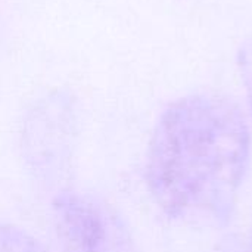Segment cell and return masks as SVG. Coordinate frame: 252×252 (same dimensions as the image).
Listing matches in <instances>:
<instances>
[{
    "label": "cell",
    "mask_w": 252,
    "mask_h": 252,
    "mask_svg": "<svg viewBox=\"0 0 252 252\" xmlns=\"http://www.w3.org/2000/svg\"><path fill=\"white\" fill-rule=\"evenodd\" d=\"M0 252H50L30 232L13 224L0 223Z\"/></svg>",
    "instance_id": "obj_4"
},
{
    "label": "cell",
    "mask_w": 252,
    "mask_h": 252,
    "mask_svg": "<svg viewBox=\"0 0 252 252\" xmlns=\"http://www.w3.org/2000/svg\"><path fill=\"white\" fill-rule=\"evenodd\" d=\"M50 214L59 252H139L126 220L96 195L62 189Z\"/></svg>",
    "instance_id": "obj_3"
},
{
    "label": "cell",
    "mask_w": 252,
    "mask_h": 252,
    "mask_svg": "<svg viewBox=\"0 0 252 252\" xmlns=\"http://www.w3.org/2000/svg\"><path fill=\"white\" fill-rule=\"evenodd\" d=\"M77 134L78 108L69 90H50L31 103L21 126V151L34 180L47 189L59 186L62 190Z\"/></svg>",
    "instance_id": "obj_2"
},
{
    "label": "cell",
    "mask_w": 252,
    "mask_h": 252,
    "mask_svg": "<svg viewBox=\"0 0 252 252\" xmlns=\"http://www.w3.org/2000/svg\"><path fill=\"white\" fill-rule=\"evenodd\" d=\"M251 155V128L239 105L219 93H192L159 114L148 145L145 182L170 220L224 229Z\"/></svg>",
    "instance_id": "obj_1"
},
{
    "label": "cell",
    "mask_w": 252,
    "mask_h": 252,
    "mask_svg": "<svg viewBox=\"0 0 252 252\" xmlns=\"http://www.w3.org/2000/svg\"><path fill=\"white\" fill-rule=\"evenodd\" d=\"M236 65L252 118V35L247 37L241 43L236 53Z\"/></svg>",
    "instance_id": "obj_5"
},
{
    "label": "cell",
    "mask_w": 252,
    "mask_h": 252,
    "mask_svg": "<svg viewBox=\"0 0 252 252\" xmlns=\"http://www.w3.org/2000/svg\"><path fill=\"white\" fill-rule=\"evenodd\" d=\"M242 252H252V232H251V235L248 236L247 242L244 244V248H242Z\"/></svg>",
    "instance_id": "obj_6"
}]
</instances>
